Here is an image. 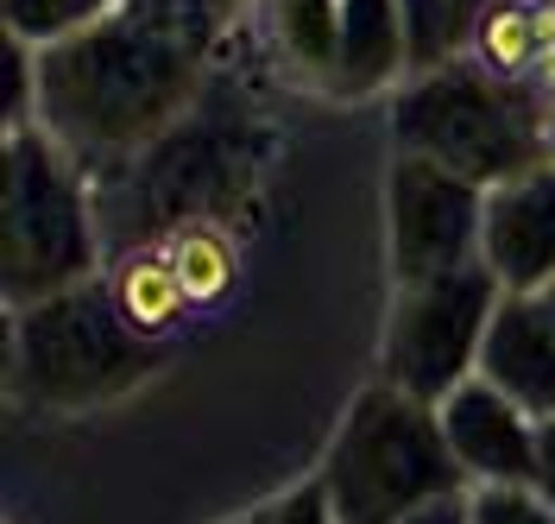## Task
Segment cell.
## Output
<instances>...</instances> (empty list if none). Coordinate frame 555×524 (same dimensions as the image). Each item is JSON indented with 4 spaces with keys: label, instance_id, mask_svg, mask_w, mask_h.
Segmentation results:
<instances>
[{
    "label": "cell",
    "instance_id": "cell-9",
    "mask_svg": "<svg viewBox=\"0 0 555 524\" xmlns=\"http://www.w3.org/2000/svg\"><path fill=\"white\" fill-rule=\"evenodd\" d=\"M436 411H442V436H449L467 487H537V430L543 423L518 398H505L492 380L474 373Z\"/></svg>",
    "mask_w": 555,
    "mask_h": 524
},
{
    "label": "cell",
    "instance_id": "cell-15",
    "mask_svg": "<svg viewBox=\"0 0 555 524\" xmlns=\"http://www.w3.org/2000/svg\"><path fill=\"white\" fill-rule=\"evenodd\" d=\"M165 253H171L190 310H221V304L234 297V284H241V253H234V241H228L215 221H177Z\"/></svg>",
    "mask_w": 555,
    "mask_h": 524
},
{
    "label": "cell",
    "instance_id": "cell-6",
    "mask_svg": "<svg viewBox=\"0 0 555 524\" xmlns=\"http://www.w3.org/2000/svg\"><path fill=\"white\" fill-rule=\"evenodd\" d=\"M499 297L505 291L486 266L398 284L391 316H385V342H379V380H391L398 392H411L423 405H442L454 385H467L480 373V348Z\"/></svg>",
    "mask_w": 555,
    "mask_h": 524
},
{
    "label": "cell",
    "instance_id": "cell-3",
    "mask_svg": "<svg viewBox=\"0 0 555 524\" xmlns=\"http://www.w3.org/2000/svg\"><path fill=\"white\" fill-rule=\"evenodd\" d=\"M315 481L335 506V524H404L467 493V474L442 436V411L391 380L353 392Z\"/></svg>",
    "mask_w": 555,
    "mask_h": 524
},
{
    "label": "cell",
    "instance_id": "cell-2",
    "mask_svg": "<svg viewBox=\"0 0 555 524\" xmlns=\"http://www.w3.org/2000/svg\"><path fill=\"white\" fill-rule=\"evenodd\" d=\"M385 120L391 152L429 158L480 190L550 158V95L537 82H499L461 51L404 76L385 102Z\"/></svg>",
    "mask_w": 555,
    "mask_h": 524
},
{
    "label": "cell",
    "instance_id": "cell-23",
    "mask_svg": "<svg viewBox=\"0 0 555 524\" xmlns=\"http://www.w3.org/2000/svg\"><path fill=\"white\" fill-rule=\"evenodd\" d=\"M404 524H467V493L461 499H442V506H429V512H416Z\"/></svg>",
    "mask_w": 555,
    "mask_h": 524
},
{
    "label": "cell",
    "instance_id": "cell-13",
    "mask_svg": "<svg viewBox=\"0 0 555 524\" xmlns=\"http://www.w3.org/2000/svg\"><path fill=\"white\" fill-rule=\"evenodd\" d=\"M259 33L272 44L278 71L328 95L335 44H341V0H259Z\"/></svg>",
    "mask_w": 555,
    "mask_h": 524
},
{
    "label": "cell",
    "instance_id": "cell-26",
    "mask_svg": "<svg viewBox=\"0 0 555 524\" xmlns=\"http://www.w3.org/2000/svg\"><path fill=\"white\" fill-rule=\"evenodd\" d=\"M543 133H550V158H555V102H550V127H543Z\"/></svg>",
    "mask_w": 555,
    "mask_h": 524
},
{
    "label": "cell",
    "instance_id": "cell-24",
    "mask_svg": "<svg viewBox=\"0 0 555 524\" xmlns=\"http://www.w3.org/2000/svg\"><path fill=\"white\" fill-rule=\"evenodd\" d=\"M537 89H543V95L555 102V44L543 51V71H537Z\"/></svg>",
    "mask_w": 555,
    "mask_h": 524
},
{
    "label": "cell",
    "instance_id": "cell-28",
    "mask_svg": "<svg viewBox=\"0 0 555 524\" xmlns=\"http://www.w3.org/2000/svg\"><path fill=\"white\" fill-rule=\"evenodd\" d=\"M550 304H555V291H550Z\"/></svg>",
    "mask_w": 555,
    "mask_h": 524
},
{
    "label": "cell",
    "instance_id": "cell-4",
    "mask_svg": "<svg viewBox=\"0 0 555 524\" xmlns=\"http://www.w3.org/2000/svg\"><path fill=\"white\" fill-rule=\"evenodd\" d=\"M0 279L7 310L64 297L102 279L95 209L82 190V165L44 127L7 133V183H0Z\"/></svg>",
    "mask_w": 555,
    "mask_h": 524
},
{
    "label": "cell",
    "instance_id": "cell-25",
    "mask_svg": "<svg viewBox=\"0 0 555 524\" xmlns=\"http://www.w3.org/2000/svg\"><path fill=\"white\" fill-rule=\"evenodd\" d=\"M480 7H486V0H454V20H461V33H467V20H474Z\"/></svg>",
    "mask_w": 555,
    "mask_h": 524
},
{
    "label": "cell",
    "instance_id": "cell-17",
    "mask_svg": "<svg viewBox=\"0 0 555 524\" xmlns=\"http://www.w3.org/2000/svg\"><path fill=\"white\" fill-rule=\"evenodd\" d=\"M127 13H139L145 26H158V33H171V38H183V44H196V51L215 57L221 33L241 13V0H127Z\"/></svg>",
    "mask_w": 555,
    "mask_h": 524
},
{
    "label": "cell",
    "instance_id": "cell-21",
    "mask_svg": "<svg viewBox=\"0 0 555 524\" xmlns=\"http://www.w3.org/2000/svg\"><path fill=\"white\" fill-rule=\"evenodd\" d=\"M253 524H335V506H328L322 481L310 474V481H297L291 493H278L272 506H259Z\"/></svg>",
    "mask_w": 555,
    "mask_h": 524
},
{
    "label": "cell",
    "instance_id": "cell-20",
    "mask_svg": "<svg viewBox=\"0 0 555 524\" xmlns=\"http://www.w3.org/2000/svg\"><path fill=\"white\" fill-rule=\"evenodd\" d=\"M411 13V44H416V71L423 64H442L461 51V20H454V0H404Z\"/></svg>",
    "mask_w": 555,
    "mask_h": 524
},
{
    "label": "cell",
    "instance_id": "cell-19",
    "mask_svg": "<svg viewBox=\"0 0 555 524\" xmlns=\"http://www.w3.org/2000/svg\"><path fill=\"white\" fill-rule=\"evenodd\" d=\"M0 76H7V133H20V127L38 120V44L7 33V44H0Z\"/></svg>",
    "mask_w": 555,
    "mask_h": 524
},
{
    "label": "cell",
    "instance_id": "cell-7",
    "mask_svg": "<svg viewBox=\"0 0 555 524\" xmlns=\"http://www.w3.org/2000/svg\"><path fill=\"white\" fill-rule=\"evenodd\" d=\"M385 228H391V291L423 284L480 266V234H486V190L467 177L442 171L429 158L391 152L385 171Z\"/></svg>",
    "mask_w": 555,
    "mask_h": 524
},
{
    "label": "cell",
    "instance_id": "cell-18",
    "mask_svg": "<svg viewBox=\"0 0 555 524\" xmlns=\"http://www.w3.org/2000/svg\"><path fill=\"white\" fill-rule=\"evenodd\" d=\"M467 524H555L537 487H467Z\"/></svg>",
    "mask_w": 555,
    "mask_h": 524
},
{
    "label": "cell",
    "instance_id": "cell-14",
    "mask_svg": "<svg viewBox=\"0 0 555 524\" xmlns=\"http://www.w3.org/2000/svg\"><path fill=\"white\" fill-rule=\"evenodd\" d=\"M107 297H114V310L127 316V329H139L145 342H165V335H177V329L196 316L190 297H183V284H177V266H171L165 246H133V253L114 266Z\"/></svg>",
    "mask_w": 555,
    "mask_h": 524
},
{
    "label": "cell",
    "instance_id": "cell-22",
    "mask_svg": "<svg viewBox=\"0 0 555 524\" xmlns=\"http://www.w3.org/2000/svg\"><path fill=\"white\" fill-rule=\"evenodd\" d=\"M537 493L555 506V418H543L537 430Z\"/></svg>",
    "mask_w": 555,
    "mask_h": 524
},
{
    "label": "cell",
    "instance_id": "cell-16",
    "mask_svg": "<svg viewBox=\"0 0 555 524\" xmlns=\"http://www.w3.org/2000/svg\"><path fill=\"white\" fill-rule=\"evenodd\" d=\"M127 0H0V13H7V33L26 38V44H64V38L89 33V26H102L107 13H120Z\"/></svg>",
    "mask_w": 555,
    "mask_h": 524
},
{
    "label": "cell",
    "instance_id": "cell-10",
    "mask_svg": "<svg viewBox=\"0 0 555 524\" xmlns=\"http://www.w3.org/2000/svg\"><path fill=\"white\" fill-rule=\"evenodd\" d=\"M480 380H492L505 398H518L530 418H555V304L543 297H499L492 329L480 348Z\"/></svg>",
    "mask_w": 555,
    "mask_h": 524
},
{
    "label": "cell",
    "instance_id": "cell-8",
    "mask_svg": "<svg viewBox=\"0 0 555 524\" xmlns=\"http://www.w3.org/2000/svg\"><path fill=\"white\" fill-rule=\"evenodd\" d=\"M480 266L512 297L555 291V158L486 190Z\"/></svg>",
    "mask_w": 555,
    "mask_h": 524
},
{
    "label": "cell",
    "instance_id": "cell-1",
    "mask_svg": "<svg viewBox=\"0 0 555 524\" xmlns=\"http://www.w3.org/2000/svg\"><path fill=\"white\" fill-rule=\"evenodd\" d=\"M208 51L145 26L139 13H107L102 26L38 51V120L76 165L133 158L165 140L203 95Z\"/></svg>",
    "mask_w": 555,
    "mask_h": 524
},
{
    "label": "cell",
    "instance_id": "cell-11",
    "mask_svg": "<svg viewBox=\"0 0 555 524\" xmlns=\"http://www.w3.org/2000/svg\"><path fill=\"white\" fill-rule=\"evenodd\" d=\"M416 71L411 13L404 0H341V44H335V102H379Z\"/></svg>",
    "mask_w": 555,
    "mask_h": 524
},
{
    "label": "cell",
    "instance_id": "cell-27",
    "mask_svg": "<svg viewBox=\"0 0 555 524\" xmlns=\"http://www.w3.org/2000/svg\"><path fill=\"white\" fill-rule=\"evenodd\" d=\"M234 524H253V512H246V519H234Z\"/></svg>",
    "mask_w": 555,
    "mask_h": 524
},
{
    "label": "cell",
    "instance_id": "cell-5",
    "mask_svg": "<svg viewBox=\"0 0 555 524\" xmlns=\"http://www.w3.org/2000/svg\"><path fill=\"white\" fill-rule=\"evenodd\" d=\"M152 367H158V342L127 329V316L114 310L102 279L13 310L7 385H13L20 405H44V411L114 405Z\"/></svg>",
    "mask_w": 555,
    "mask_h": 524
},
{
    "label": "cell",
    "instance_id": "cell-12",
    "mask_svg": "<svg viewBox=\"0 0 555 524\" xmlns=\"http://www.w3.org/2000/svg\"><path fill=\"white\" fill-rule=\"evenodd\" d=\"M550 44H555V0H486L461 33V57H474L499 82H537Z\"/></svg>",
    "mask_w": 555,
    "mask_h": 524
}]
</instances>
